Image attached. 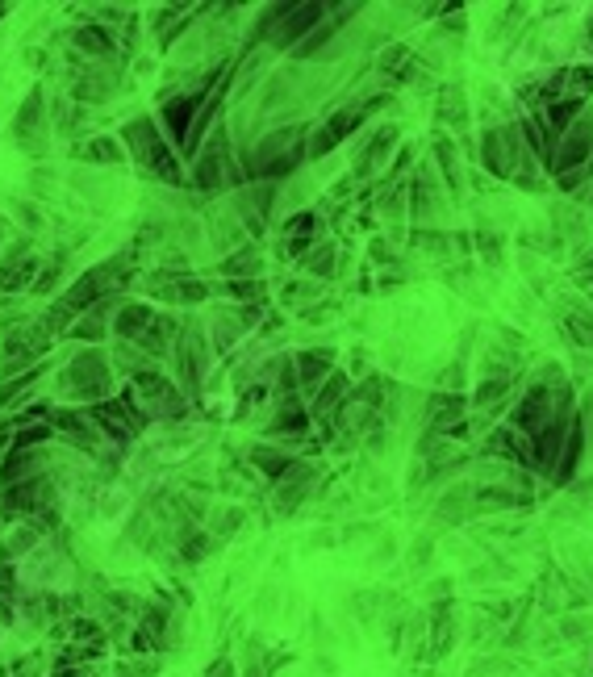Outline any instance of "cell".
Here are the masks:
<instances>
[{
    "mask_svg": "<svg viewBox=\"0 0 593 677\" xmlns=\"http://www.w3.org/2000/svg\"><path fill=\"white\" fill-rule=\"evenodd\" d=\"M113 84H117V76L92 63V67H84L76 80H71V97H76V101H109L113 97Z\"/></svg>",
    "mask_w": 593,
    "mask_h": 677,
    "instance_id": "cell-21",
    "label": "cell"
},
{
    "mask_svg": "<svg viewBox=\"0 0 593 677\" xmlns=\"http://www.w3.org/2000/svg\"><path fill=\"white\" fill-rule=\"evenodd\" d=\"M347 402V377L343 372H330V377L318 385V398H314V410L322 418H330V410H339Z\"/></svg>",
    "mask_w": 593,
    "mask_h": 677,
    "instance_id": "cell-30",
    "label": "cell"
},
{
    "mask_svg": "<svg viewBox=\"0 0 593 677\" xmlns=\"http://www.w3.org/2000/svg\"><path fill=\"white\" fill-rule=\"evenodd\" d=\"M176 364H180V381L188 393H197L205 372H209V343H205V331L193 322H184V331L176 339Z\"/></svg>",
    "mask_w": 593,
    "mask_h": 677,
    "instance_id": "cell-9",
    "label": "cell"
},
{
    "mask_svg": "<svg viewBox=\"0 0 593 677\" xmlns=\"http://www.w3.org/2000/svg\"><path fill=\"white\" fill-rule=\"evenodd\" d=\"M381 105H385V97H376V101H368V105H347V109H339V113H330L326 126L314 130V138H310V147H305V155L318 159V155H326V151H335L343 138H347L355 126H360L372 109H381Z\"/></svg>",
    "mask_w": 593,
    "mask_h": 677,
    "instance_id": "cell-7",
    "label": "cell"
},
{
    "mask_svg": "<svg viewBox=\"0 0 593 677\" xmlns=\"http://www.w3.org/2000/svg\"><path fill=\"white\" fill-rule=\"evenodd\" d=\"M59 389L71 393V398L88 402V406L109 402V393H113L109 356L101 352V347H84V352H80V356H71L67 368L59 372Z\"/></svg>",
    "mask_w": 593,
    "mask_h": 677,
    "instance_id": "cell-2",
    "label": "cell"
},
{
    "mask_svg": "<svg viewBox=\"0 0 593 677\" xmlns=\"http://www.w3.org/2000/svg\"><path fill=\"white\" fill-rule=\"evenodd\" d=\"M251 464L264 477H272V481H280L284 473L293 469V456L289 452H280V448H268V443H259V448H251Z\"/></svg>",
    "mask_w": 593,
    "mask_h": 677,
    "instance_id": "cell-29",
    "label": "cell"
},
{
    "mask_svg": "<svg viewBox=\"0 0 593 677\" xmlns=\"http://www.w3.org/2000/svg\"><path fill=\"white\" fill-rule=\"evenodd\" d=\"M222 184H226V130L213 134L209 143L197 151V163H193V189L218 193Z\"/></svg>",
    "mask_w": 593,
    "mask_h": 677,
    "instance_id": "cell-12",
    "label": "cell"
},
{
    "mask_svg": "<svg viewBox=\"0 0 593 677\" xmlns=\"http://www.w3.org/2000/svg\"><path fill=\"white\" fill-rule=\"evenodd\" d=\"M46 510H55V485L46 473L0 489V515L5 519H38V515H46Z\"/></svg>",
    "mask_w": 593,
    "mask_h": 677,
    "instance_id": "cell-5",
    "label": "cell"
},
{
    "mask_svg": "<svg viewBox=\"0 0 593 677\" xmlns=\"http://www.w3.org/2000/svg\"><path fill=\"white\" fill-rule=\"evenodd\" d=\"M293 368H297V385L318 389L330 372H335V352H326V347H310V352L293 356Z\"/></svg>",
    "mask_w": 593,
    "mask_h": 677,
    "instance_id": "cell-20",
    "label": "cell"
},
{
    "mask_svg": "<svg viewBox=\"0 0 593 677\" xmlns=\"http://www.w3.org/2000/svg\"><path fill=\"white\" fill-rule=\"evenodd\" d=\"M326 5H289L284 9V17L272 26V34H268V42L276 46V51H289V46H301L305 38L314 34V26H322L326 21Z\"/></svg>",
    "mask_w": 593,
    "mask_h": 677,
    "instance_id": "cell-10",
    "label": "cell"
},
{
    "mask_svg": "<svg viewBox=\"0 0 593 677\" xmlns=\"http://www.w3.org/2000/svg\"><path fill=\"white\" fill-rule=\"evenodd\" d=\"M71 155L80 163H122V143H113V138H88V143H76Z\"/></svg>",
    "mask_w": 593,
    "mask_h": 677,
    "instance_id": "cell-31",
    "label": "cell"
},
{
    "mask_svg": "<svg viewBox=\"0 0 593 677\" xmlns=\"http://www.w3.org/2000/svg\"><path fill=\"white\" fill-rule=\"evenodd\" d=\"M34 276H38V255L26 243H17L5 260H0V293L26 289V285H34Z\"/></svg>",
    "mask_w": 593,
    "mask_h": 677,
    "instance_id": "cell-16",
    "label": "cell"
},
{
    "mask_svg": "<svg viewBox=\"0 0 593 677\" xmlns=\"http://www.w3.org/2000/svg\"><path fill=\"white\" fill-rule=\"evenodd\" d=\"M523 159H527V147H523V138H518L514 126L485 130V138H481V163L493 176L514 180V172H518V163H523Z\"/></svg>",
    "mask_w": 593,
    "mask_h": 677,
    "instance_id": "cell-6",
    "label": "cell"
},
{
    "mask_svg": "<svg viewBox=\"0 0 593 677\" xmlns=\"http://www.w3.org/2000/svg\"><path fill=\"white\" fill-rule=\"evenodd\" d=\"M55 677H92L88 665H55Z\"/></svg>",
    "mask_w": 593,
    "mask_h": 677,
    "instance_id": "cell-50",
    "label": "cell"
},
{
    "mask_svg": "<svg viewBox=\"0 0 593 677\" xmlns=\"http://www.w3.org/2000/svg\"><path fill=\"white\" fill-rule=\"evenodd\" d=\"M205 677H234V665L222 657V661H213V665L205 669Z\"/></svg>",
    "mask_w": 593,
    "mask_h": 677,
    "instance_id": "cell-49",
    "label": "cell"
},
{
    "mask_svg": "<svg viewBox=\"0 0 593 677\" xmlns=\"http://www.w3.org/2000/svg\"><path fill=\"white\" fill-rule=\"evenodd\" d=\"M305 431H310V410L297 402V393H293V398H280V406H276V414H272V435L301 439Z\"/></svg>",
    "mask_w": 593,
    "mask_h": 677,
    "instance_id": "cell-24",
    "label": "cell"
},
{
    "mask_svg": "<svg viewBox=\"0 0 593 677\" xmlns=\"http://www.w3.org/2000/svg\"><path fill=\"white\" fill-rule=\"evenodd\" d=\"M222 272L230 276V280H247V276H255L259 272V260H255V251L247 247V251H234L230 260L222 264Z\"/></svg>",
    "mask_w": 593,
    "mask_h": 677,
    "instance_id": "cell-38",
    "label": "cell"
},
{
    "mask_svg": "<svg viewBox=\"0 0 593 677\" xmlns=\"http://www.w3.org/2000/svg\"><path fill=\"white\" fill-rule=\"evenodd\" d=\"M88 418L97 423V431H101V435H109V439H117V443H130L142 427L151 423L147 410L138 406L134 389L117 393V398H109V402H101V406H88Z\"/></svg>",
    "mask_w": 593,
    "mask_h": 677,
    "instance_id": "cell-3",
    "label": "cell"
},
{
    "mask_svg": "<svg viewBox=\"0 0 593 677\" xmlns=\"http://www.w3.org/2000/svg\"><path fill=\"white\" fill-rule=\"evenodd\" d=\"M556 389L560 385H535L527 389V398L514 406V431L518 435H527V439H539L543 427L556 418Z\"/></svg>",
    "mask_w": 593,
    "mask_h": 677,
    "instance_id": "cell-8",
    "label": "cell"
},
{
    "mask_svg": "<svg viewBox=\"0 0 593 677\" xmlns=\"http://www.w3.org/2000/svg\"><path fill=\"white\" fill-rule=\"evenodd\" d=\"M318 235V214H293L284 226V239H314Z\"/></svg>",
    "mask_w": 593,
    "mask_h": 677,
    "instance_id": "cell-41",
    "label": "cell"
},
{
    "mask_svg": "<svg viewBox=\"0 0 593 677\" xmlns=\"http://www.w3.org/2000/svg\"><path fill=\"white\" fill-rule=\"evenodd\" d=\"M13 134H17V143L26 147L30 155H42V151H46V97H42L38 88L30 92V101L17 109Z\"/></svg>",
    "mask_w": 593,
    "mask_h": 677,
    "instance_id": "cell-13",
    "label": "cell"
},
{
    "mask_svg": "<svg viewBox=\"0 0 593 677\" xmlns=\"http://www.w3.org/2000/svg\"><path fill=\"white\" fill-rule=\"evenodd\" d=\"M589 176V168H577V172H564V176H556V184H560V193H568V189H577V184Z\"/></svg>",
    "mask_w": 593,
    "mask_h": 677,
    "instance_id": "cell-48",
    "label": "cell"
},
{
    "mask_svg": "<svg viewBox=\"0 0 593 677\" xmlns=\"http://www.w3.org/2000/svg\"><path fill=\"white\" fill-rule=\"evenodd\" d=\"M151 285H155V297H163V301H184V306H201V301L209 297L205 280L184 276V272H159Z\"/></svg>",
    "mask_w": 593,
    "mask_h": 677,
    "instance_id": "cell-18",
    "label": "cell"
},
{
    "mask_svg": "<svg viewBox=\"0 0 593 677\" xmlns=\"http://www.w3.org/2000/svg\"><path fill=\"white\" fill-rule=\"evenodd\" d=\"M213 548H218V540H213V535H205V531H197V535H184V544H180L184 560H201V556H209Z\"/></svg>",
    "mask_w": 593,
    "mask_h": 677,
    "instance_id": "cell-40",
    "label": "cell"
},
{
    "mask_svg": "<svg viewBox=\"0 0 593 677\" xmlns=\"http://www.w3.org/2000/svg\"><path fill=\"white\" fill-rule=\"evenodd\" d=\"M539 118L548 122V130H552L556 138H564V134H568V126H573V122L581 118V101L560 97V101H552L548 109H539Z\"/></svg>",
    "mask_w": 593,
    "mask_h": 677,
    "instance_id": "cell-28",
    "label": "cell"
},
{
    "mask_svg": "<svg viewBox=\"0 0 593 677\" xmlns=\"http://www.w3.org/2000/svg\"><path fill=\"white\" fill-rule=\"evenodd\" d=\"M71 640H84V644L105 640V636H101V623H97V619H76V623H71Z\"/></svg>",
    "mask_w": 593,
    "mask_h": 677,
    "instance_id": "cell-46",
    "label": "cell"
},
{
    "mask_svg": "<svg viewBox=\"0 0 593 677\" xmlns=\"http://www.w3.org/2000/svg\"><path fill=\"white\" fill-rule=\"evenodd\" d=\"M435 155H439V168H443L447 184H452V189H460V176H456V147L447 143V138H435Z\"/></svg>",
    "mask_w": 593,
    "mask_h": 677,
    "instance_id": "cell-39",
    "label": "cell"
},
{
    "mask_svg": "<svg viewBox=\"0 0 593 677\" xmlns=\"http://www.w3.org/2000/svg\"><path fill=\"white\" fill-rule=\"evenodd\" d=\"M239 335H243V318H234V314L213 318V343H218V352H230L239 343Z\"/></svg>",
    "mask_w": 593,
    "mask_h": 677,
    "instance_id": "cell-37",
    "label": "cell"
},
{
    "mask_svg": "<svg viewBox=\"0 0 593 677\" xmlns=\"http://www.w3.org/2000/svg\"><path fill=\"white\" fill-rule=\"evenodd\" d=\"M410 193H414V218L418 222H431L435 214H439V197H435V180L426 176V172H418V180L410 184Z\"/></svg>",
    "mask_w": 593,
    "mask_h": 677,
    "instance_id": "cell-33",
    "label": "cell"
},
{
    "mask_svg": "<svg viewBox=\"0 0 593 677\" xmlns=\"http://www.w3.org/2000/svg\"><path fill=\"white\" fill-rule=\"evenodd\" d=\"M42 452L38 448H17L9 460H5V469H0V481L9 485H21V481H30V477H42Z\"/></svg>",
    "mask_w": 593,
    "mask_h": 677,
    "instance_id": "cell-25",
    "label": "cell"
},
{
    "mask_svg": "<svg viewBox=\"0 0 593 677\" xmlns=\"http://www.w3.org/2000/svg\"><path fill=\"white\" fill-rule=\"evenodd\" d=\"M71 51H76V59H109L113 55V38H109V30L105 26H80L76 34H71Z\"/></svg>",
    "mask_w": 593,
    "mask_h": 677,
    "instance_id": "cell-23",
    "label": "cell"
},
{
    "mask_svg": "<svg viewBox=\"0 0 593 677\" xmlns=\"http://www.w3.org/2000/svg\"><path fill=\"white\" fill-rule=\"evenodd\" d=\"M130 385H134V393H138V406L147 410V418H184V398H180V389L163 377L159 368H142V372H134L130 377Z\"/></svg>",
    "mask_w": 593,
    "mask_h": 677,
    "instance_id": "cell-4",
    "label": "cell"
},
{
    "mask_svg": "<svg viewBox=\"0 0 593 677\" xmlns=\"http://www.w3.org/2000/svg\"><path fill=\"white\" fill-rule=\"evenodd\" d=\"M226 293H230L234 301H255V297H264V293H259V285H255V280H230V285H226Z\"/></svg>",
    "mask_w": 593,
    "mask_h": 677,
    "instance_id": "cell-47",
    "label": "cell"
},
{
    "mask_svg": "<svg viewBox=\"0 0 593 677\" xmlns=\"http://www.w3.org/2000/svg\"><path fill=\"white\" fill-rule=\"evenodd\" d=\"M481 247H485V251H497V247H502V239H493V235H481Z\"/></svg>",
    "mask_w": 593,
    "mask_h": 677,
    "instance_id": "cell-52",
    "label": "cell"
},
{
    "mask_svg": "<svg viewBox=\"0 0 593 677\" xmlns=\"http://www.w3.org/2000/svg\"><path fill=\"white\" fill-rule=\"evenodd\" d=\"M431 632H435V657H443L447 648H452V640H456V623H452V602H439L435 606V615H431Z\"/></svg>",
    "mask_w": 593,
    "mask_h": 677,
    "instance_id": "cell-34",
    "label": "cell"
},
{
    "mask_svg": "<svg viewBox=\"0 0 593 677\" xmlns=\"http://www.w3.org/2000/svg\"><path fill=\"white\" fill-rule=\"evenodd\" d=\"M122 143L130 151V159L138 163L142 172H151L159 180H168V184H180V159L176 151L168 147V138H163V130L155 126V118H130L122 126Z\"/></svg>",
    "mask_w": 593,
    "mask_h": 677,
    "instance_id": "cell-1",
    "label": "cell"
},
{
    "mask_svg": "<svg viewBox=\"0 0 593 677\" xmlns=\"http://www.w3.org/2000/svg\"><path fill=\"white\" fill-rule=\"evenodd\" d=\"M155 673H159V661H151V657H134V661L117 665V677H155Z\"/></svg>",
    "mask_w": 593,
    "mask_h": 677,
    "instance_id": "cell-44",
    "label": "cell"
},
{
    "mask_svg": "<svg viewBox=\"0 0 593 677\" xmlns=\"http://www.w3.org/2000/svg\"><path fill=\"white\" fill-rule=\"evenodd\" d=\"M305 268H310V272H318V276L335 272V247H330V243H318L310 255H305Z\"/></svg>",
    "mask_w": 593,
    "mask_h": 677,
    "instance_id": "cell-42",
    "label": "cell"
},
{
    "mask_svg": "<svg viewBox=\"0 0 593 677\" xmlns=\"http://www.w3.org/2000/svg\"><path fill=\"white\" fill-rule=\"evenodd\" d=\"M435 118H439L443 126H464V122H468V105H464V92H460V88H443V92H439Z\"/></svg>",
    "mask_w": 593,
    "mask_h": 677,
    "instance_id": "cell-32",
    "label": "cell"
},
{
    "mask_svg": "<svg viewBox=\"0 0 593 677\" xmlns=\"http://www.w3.org/2000/svg\"><path fill=\"white\" fill-rule=\"evenodd\" d=\"M477 502L481 506H497V510H510V506H527V494H518V489H510V485H489V489H481L477 494Z\"/></svg>",
    "mask_w": 593,
    "mask_h": 677,
    "instance_id": "cell-36",
    "label": "cell"
},
{
    "mask_svg": "<svg viewBox=\"0 0 593 677\" xmlns=\"http://www.w3.org/2000/svg\"><path fill=\"white\" fill-rule=\"evenodd\" d=\"M464 393H431L426 402V418H431L435 431H452L456 423H464Z\"/></svg>",
    "mask_w": 593,
    "mask_h": 677,
    "instance_id": "cell-22",
    "label": "cell"
},
{
    "mask_svg": "<svg viewBox=\"0 0 593 677\" xmlns=\"http://www.w3.org/2000/svg\"><path fill=\"white\" fill-rule=\"evenodd\" d=\"M109 306H113V297H105V301H97L92 310H84L80 322L71 326V335L84 339V343H101V339L109 335V326H113V322H109Z\"/></svg>",
    "mask_w": 593,
    "mask_h": 677,
    "instance_id": "cell-26",
    "label": "cell"
},
{
    "mask_svg": "<svg viewBox=\"0 0 593 677\" xmlns=\"http://www.w3.org/2000/svg\"><path fill=\"white\" fill-rule=\"evenodd\" d=\"M414 55L406 51V46H389L385 51V59H381V72L389 76V80H397V84H406L410 76H414Z\"/></svg>",
    "mask_w": 593,
    "mask_h": 677,
    "instance_id": "cell-35",
    "label": "cell"
},
{
    "mask_svg": "<svg viewBox=\"0 0 593 677\" xmlns=\"http://www.w3.org/2000/svg\"><path fill=\"white\" fill-rule=\"evenodd\" d=\"M393 143H397V126H385V130H376L372 134V143L360 151V159H355V172H372L376 163H385V155L393 151Z\"/></svg>",
    "mask_w": 593,
    "mask_h": 677,
    "instance_id": "cell-27",
    "label": "cell"
},
{
    "mask_svg": "<svg viewBox=\"0 0 593 677\" xmlns=\"http://www.w3.org/2000/svg\"><path fill=\"white\" fill-rule=\"evenodd\" d=\"M55 435V427L51 423H34V427H17V448H34V443H42V439H51Z\"/></svg>",
    "mask_w": 593,
    "mask_h": 677,
    "instance_id": "cell-45",
    "label": "cell"
},
{
    "mask_svg": "<svg viewBox=\"0 0 593 677\" xmlns=\"http://www.w3.org/2000/svg\"><path fill=\"white\" fill-rule=\"evenodd\" d=\"M310 293H314L310 285H289V301H293V306H297V301H305Z\"/></svg>",
    "mask_w": 593,
    "mask_h": 677,
    "instance_id": "cell-51",
    "label": "cell"
},
{
    "mask_svg": "<svg viewBox=\"0 0 593 677\" xmlns=\"http://www.w3.org/2000/svg\"><path fill=\"white\" fill-rule=\"evenodd\" d=\"M51 427H55V435H63L67 443H76L84 452H97L105 443V435L88 418V410H59V414H51Z\"/></svg>",
    "mask_w": 593,
    "mask_h": 677,
    "instance_id": "cell-14",
    "label": "cell"
},
{
    "mask_svg": "<svg viewBox=\"0 0 593 677\" xmlns=\"http://www.w3.org/2000/svg\"><path fill=\"white\" fill-rule=\"evenodd\" d=\"M506 389H510V372H502V377H489L481 389H477V406H493V402H502L506 398Z\"/></svg>",
    "mask_w": 593,
    "mask_h": 677,
    "instance_id": "cell-43",
    "label": "cell"
},
{
    "mask_svg": "<svg viewBox=\"0 0 593 677\" xmlns=\"http://www.w3.org/2000/svg\"><path fill=\"white\" fill-rule=\"evenodd\" d=\"M155 318H159V310H151L147 301H130V306H122V310H117V318H113V331H117V339H122V343H134V347H142V343H147V335H151Z\"/></svg>",
    "mask_w": 593,
    "mask_h": 677,
    "instance_id": "cell-17",
    "label": "cell"
},
{
    "mask_svg": "<svg viewBox=\"0 0 593 677\" xmlns=\"http://www.w3.org/2000/svg\"><path fill=\"white\" fill-rule=\"evenodd\" d=\"M485 448L497 452V456H506V460H514V464H523V469H535V439L518 435L514 427H497L485 439Z\"/></svg>",
    "mask_w": 593,
    "mask_h": 677,
    "instance_id": "cell-19",
    "label": "cell"
},
{
    "mask_svg": "<svg viewBox=\"0 0 593 677\" xmlns=\"http://www.w3.org/2000/svg\"><path fill=\"white\" fill-rule=\"evenodd\" d=\"M589 155H593V122H589V118H577L573 126H568V134L556 143L548 172H556V176L577 172V168H585V159H589Z\"/></svg>",
    "mask_w": 593,
    "mask_h": 677,
    "instance_id": "cell-11",
    "label": "cell"
},
{
    "mask_svg": "<svg viewBox=\"0 0 593 677\" xmlns=\"http://www.w3.org/2000/svg\"><path fill=\"white\" fill-rule=\"evenodd\" d=\"M314 481H318L314 464H297V460H293V469L276 481V510H280V515H293V510H297L305 498H310Z\"/></svg>",
    "mask_w": 593,
    "mask_h": 677,
    "instance_id": "cell-15",
    "label": "cell"
}]
</instances>
